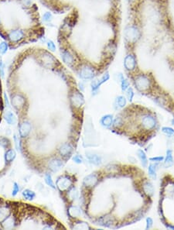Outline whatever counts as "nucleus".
Here are the masks:
<instances>
[{"label": "nucleus", "mask_w": 174, "mask_h": 230, "mask_svg": "<svg viewBox=\"0 0 174 230\" xmlns=\"http://www.w3.org/2000/svg\"><path fill=\"white\" fill-rule=\"evenodd\" d=\"M140 31L135 25H129L125 29V40L129 44H135L138 41V40L140 38Z\"/></svg>", "instance_id": "f257e3e1"}, {"label": "nucleus", "mask_w": 174, "mask_h": 230, "mask_svg": "<svg viewBox=\"0 0 174 230\" xmlns=\"http://www.w3.org/2000/svg\"><path fill=\"white\" fill-rule=\"evenodd\" d=\"M4 99H5V106L8 108L10 107V105H9V99H8V97H7V95H6L5 93H4Z\"/></svg>", "instance_id": "ea45409f"}, {"label": "nucleus", "mask_w": 174, "mask_h": 230, "mask_svg": "<svg viewBox=\"0 0 174 230\" xmlns=\"http://www.w3.org/2000/svg\"><path fill=\"white\" fill-rule=\"evenodd\" d=\"M143 191L146 194H147L149 196H151L153 194L154 192V188L153 184L149 182V181H146L145 183L143 184Z\"/></svg>", "instance_id": "6ab92c4d"}, {"label": "nucleus", "mask_w": 174, "mask_h": 230, "mask_svg": "<svg viewBox=\"0 0 174 230\" xmlns=\"http://www.w3.org/2000/svg\"><path fill=\"white\" fill-rule=\"evenodd\" d=\"M126 92H127V93H126V96H127L128 98V100L130 101V102H132V101H133V97H134V92H133V89L129 87V88L126 90Z\"/></svg>", "instance_id": "473e14b6"}, {"label": "nucleus", "mask_w": 174, "mask_h": 230, "mask_svg": "<svg viewBox=\"0 0 174 230\" xmlns=\"http://www.w3.org/2000/svg\"><path fill=\"white\" fill-rule=\"evenodd\" d=\"M164 160L163 157H151L149 158V160L152 162H161Z\"/></svg>", "instance_id": "e433bc0d"}, {"label": "nucleus", "mask_w": 174, "mask_h": 230, "mask_svg": "<svg viewBox=\"0 0 174 230\" xmlns=\"http://www.w3.org/2000/svg\"><path fill=\"white\" fill-rule=\"evenodd\" d=\"M4 64H3V60H0V77L3 78H4Z\"/></svg>", "instance_id": "58836bf2"}, {"label": "nucleus", "mask_w": 174, "mask_h": 230, "mask_svg": "<svg viewBox=\"0 0 174 230\" xmlns=\"http://www.w3.org/2000/svg\"><path fill=\"white\" fill-rule=\"evenodd\" d=\"M19 191H20V187L19 185V184L16 183V182H14V184H13V191H12V195L13 196H16Z\"/></svg>", "instance_id": "2f4dec72"}, {"label": "nucleus", "mask_w": 174, "mask_h": 230, "mask_svg": "<svg viewBox=\"0 0 174 230\" xmlns=\"http://www.w3.org/2000/svg\"><path fill=\"white\" fill-rule=\"evenodd\" d=\"M61 57L64 60V62L66 63L69 66H72L74 63V56L68 51V50H61Z\"/></svg>", "instance_id": "9b49d317"}, {"label": "nucleus", "mask_w": 174, "mask_h": 230, "mask_svg": "<svg viewBox=\"0 0 174 230\" xmlns=\"http://www.w3.org/2000/svg\"><path fill=\"white\" fill-rule=\"evenodd\" d=\"M71 212H73V214H70L72 215L73 217H78L81 215V210L76 206H71L69 209V213H71Z\"/></svg>", "instance_id": "bb28decb"}, {"label": "nucleus", "mask_w": 174, "mask_h": 230, "mask_svg": "<svg viewBox=\"0 0 174 230\" xmlns=\"http://www.w3.org/2000/svg\"><path fill=\"white\" fill-rule=\"evenodd\" d=\"M172 154H173V151L171 150H167L166 159L164 160V166L166 167H170L173 165V159Z\"/></svg>", "instance_id": "4468645a"}, {"label": "nucleus", "mask_w": 174, "mask_h": 230, "mask_svg": "<svg viewBox=\"0 0 174 230\" xmlns=\"http://www.w3.org/2000/svg\"><path fill=\"white\" fill-rule=\"evenodd\" d=\"M79 88H80V89H81V91H82L83 92L84 91V84L82 82H81V83H79Z\"/></svg>", "instance_id": "a19ab883"}, {"label": "nucleus", "mask_w": 174, "mask_h": 230, "mask_svg": "<svg viewBox=\"0 0 174 230\" xmlns=\"http://www.w3.org/2000/svg\"><path fill=\"white\" fill-rule=\"evenodd\" d=\"M44 179H45V182H46V184H47V185L50 186V188H52L53 189H55L56 188V187H55L54 185V181H53V179H52V177H51V175L50 174H46L44 176Z\"/></svg>", "instance_id": "b1692460"}, {"label": "nucleus", "mask_w": 174, "mask_h": 230, "mask_svg": "<svg viewBox=\"0 0 174 230\" xmlns=\"http://www.w3.org/2000/svg\"><path fill=\"white\" fill-rule=\"evenodd\" d=\"M73 160L74 162L79 164H81V163L83 162V158H82V157H81V155H75V156L73 157Z\"/></svg>", "instance_id": "c9c22d12"}, {"label": "nucleus", "mask_w": 174, "mask_h": 230, "mask_svg": "<svg viewBox=\"0 0 174 230\" xmlns=\"http://www.w3.org/2000/svg\"><path fill=\"white\" fill-rule=\"evenodd\" d=\"M114 107L115 109H122L124 108L126 105V99L122 95H119L116 98V99L114 101Z\"/></svg>", "instance_id": "2eb2a0df"}, {"label": "nucleus", "mask_w": 174, "mask_h": 230, "mask_svg": "<svg viewBox=\"0 0 174 230\" xmlns=\"http://www.w3.org/2000/svg\"><path fill=\"white\" fill-rule=\"evenodd\" d=\"M47 48H48L50 51H53V52H54V51L56 50V45H55L54 42L53 41V40H47Z\"/></svg>", "instance_id": "7c9ffc66"}, {"label": "nucleus", "mask_w": 174, "mask_h": 230, "mask_svg": "<svg viewBox=\"0 0 174 230\" xmlns=\"http://www.w3.org/2000/svg\"><path fill=\"white\" fill-rule=\"evenodd\" d=\"M53 19V16L51 13L50 12H47L43 14V20L44 21L45 23H50L51 22Z\"/></svg>", "instance_id": "c85d7f7f"}, {"label": "nucleus", "mask_w": 174, "mask_h": 230, "mask_svg": "<svg viewBox=\"0 0 174 230\" xmlns=\"http://www.w3.org/2000/svg\"><path fill=\"white\" fill-rule=\"evenodd\" d=\"M5 120L6 123L9 124V125H14L16 122V118H15V115L13 114L11 111H7L6 113L5 114Z\"/></svg>", "instance_id": "a211bd4d"}, {"label": "nucleus", "mask_w": 174, "mask_h": 230, "mask_svg": "<svg viewBox=\"0 0 174 230\" xmlns=\"http://www.w3.org/2000/svg\"><path fill=\"white\" fill-rule=\"evenodd\" d=\"M68 197L70 198V200H75L78 197V192L77 191V189L75 188H71L69 191V194H68Z\"/></svg>", "instance_id": "393cba45"}, {"label": "nucleus", "mask_w": 174, "mask_h": 230, "mask_svg": "<svg viewBox=\"0 0 174 230\" xmlns=\"http://www.w3.org/2000/svg\"><path fill=\"white\" fill-rule=\"evenodd\" d=\"M14 139V142H15V146H16V150H20V143H19V139L18 136L16 134H14L13 136Z\"/></svg>", "instance_id": "f704fd0d"}, {"label": "nucleus", "mask_w": 174, "mask_h": 230, "mask_svg": "<svg viewBox=\"0 0 174 230\" xmlns=\"http://www.w3.org/2000/svg\"><path fill=\"white\" fill-rule=\"evenodd\" d=\"M153 219H152L150 217L147 218V219H146V229H150V228L153 226Z\"/></svg>", "instance_id": "4c0bfd02"}, {"label": "nucleus", "mask_w": 174, "mask_h": 230, "mask_svg": "<svg viewBox=\"0 0 174 230\" xmlns=\"http://www.w3.org/2000/svg\"><path fill=\"white\" fill-rule=\"evenodd\" d=\"M110 78V75L109 74H108V72H106V73H104L103 75H102V77H101V78L99 79V83H100V84H102L103 83H104V82H106L108 79H109Z\"/></svg>", "instance_id": "72a5a7b5"}, {"label": "nucleus", "mask_w": 174, "mask_h": 230, "mask_svg": "<svg viewBox=\"0 0 174 230\" xmlns=\"http://www.w3.org/2000/svg\"><path fill=\"white\" fill-rule=\"evenodd\" d=\"M134 81H135V84L138 90H139L141 92L147 91L151 85V81L149 76L146 74H143L135 76Z\"/></svg>", "instance_id": "f03ea898"}, {"label": "nucleus", "mask_w": 174, "mask_h": 230, "mask_svg": "<svg viewBox=\"0 0 174 230\" xmlns=\"http://www.w3.org/2000/svg\"><path fill=\"white\" fill-rule=\"evenodd\" d=\"M73 152V146H71V144L68 143H65L62 144L60 147L59 148V153L61 157H64V158H69L71 154Z\"/></svg>", "instance_id": "6e6552de"}, {"label": "nucleus", "mask_w": 174, "mask_h": 230, "mask_svg": "<svg viewBox=\"0 0 174 230\" xmlns=\"http://www.w3.org/2000/svg\"><path fill=\"white\" fill-rule=\"evenodd\" d=\"M101 86V84L99 83V80H93L91 83V91L94 94H97V92L99 90V88Z\"/></svg>", "instance_id": "5701e85b"}, {"label": "nucleus", "mask_w": 174, "mask_h": 230, "mask_svg": "<svg viewBox=\"0 0 174 230\" xmlns=\"http://www.w3.org/2000/svg\"><path fill=\"white\" fill-rule=\"evenodd\" d=\"M98 182V178L95 174H90V175L87 176L84 179V185L89 188V187H93Z\"/></svg>", "instance_id": "f8f14e48"}, {"label": "nucleus", "mask_w": 174, "mask_h": 230, "mask_svg": "<svg viewBox=\"0 0 174 230\" xmlns=\"http://www.w3.org/2000/svg\"><path fill=\"white\" fill-rule=\"evenodd\" d=\"M120 83H121V89H122V92H125L128 88H129V82L128 81V80L124 78H122L121 81H120Z\"/></svg>", "instance_id": "cd10ccee"}, {"label": "nucleus", "mask_w": 174, "mask_h": 230, "mask_svg": "<svg viewBox=\"0 0 174 230\" xmlns=\"http://www.w3.org/2000/svg\"><path fill=\"white\" fill-rule=\"evenodd\" d=\"M157 164H150L149 166V175L153 180L156 179V168Z\"/></svg>", "instance_id": "412c9836"}, {"label": "nucleus", "mask_w": 174, "mask_h": 230, "mask_svg": "<svg viewBox=\"0 0 174 230\" xmlns=\"http://www.w3.org/2000/svg\"><path fill=\"white\" fill-rule=\"evenodd\" d=\"M128 1H133V0H128Z\"/></svg>", "instance_id": "79ce46f5"}, {"label": "nucleus", "mask_w": 174, "mask_h": 230, "mask_svg": "<svg viewBox=\"0 0 174 230\" xmlns=\"http://www.w3.org/2000/svg\"><path fill=\"white\" fill-rule=\"evenodd\" d=\"M9 45L5 41H3L0 44V54L4 55L8 51Z\"/></svg>", "instance_id": "a878e982"}, {"label": "nucleus", "mask_w": 174, "mask_h": 230, "mask_svg": "<svg viewBox=\"0 0 174 230\" xmlns=\"http://www.w3.org/2000/svg\"><path fill=\"white\" fill-rule=\"evenodd\" d=\"M137 154L139 158L140 159L142 165H143L144 167H146V166L148 164V160H147V157H146V154H145V152L143 151V150L139 149L138 150Z\"/></svg>", "instance_id": "aec40b11"}, {"label": "nucleus", "mask_w": 174, "mask_h": 230, "mask_svg": "<svg viewBox=\"0 0 174 230\" xmlns=\"http://www.w3.org/2000/svg\"><path fill=\"white\" fill-rule=\"evenodd\" d=\"M71 184H72V181L67 176L60 177L57 180V188H59L60 191H65V190H68Z\"/></svg>", "instance_id": "423d86ee"}, {"label": "nucleus", "mask_w": 174, "mask_h": 230, "mask_svg": "<svg viewBox=\"0 0 174 230\" xmlns=\"http://www.w3.org/2000/svg\"><path fill=\"white\" fill-rule=\"evenodd\" d=\"M24 37H25V32L20 29L13 30L9 33L7 36L9 40L13 44H17L20 42L22 40L24 39Z\"/></svg>", "instance_id": "20e7f679"}, {"label": "nucleus", "mask_w": 174, "mask_h": 230, "mask_svg": "<svg viewBox=\"0 0 174 230\" xmlns=\"http://www.w3.org/2000/svg\"><path fill=\"white\" fill-rule=\"evenodd\" d=\"M78 74H79V77L84 80H90L94 78V76L96 75V73H95V70L91 66L88 64H84L79 68Z\"/></svg>", "instance_id": "7ed1b4c3"}, {"label": "nucleus", "mask_w": 174, "mask_h": 230, "mask_svg": "<svg viewBox=\"0 0 174 230\" xmlns=\"http://www.w3.org/2000/svg\"><path fill=\"white\" fill-rule=\"evenodd\" d=\"M86 156L90 160V161L94 165H99L101 164V158L98 155H89L88 154V155H86Z\"/></svg>", "instance_id": "4be33fe9"}, {"label": "nucleus", "mask_w": 174, "mask_h": 230, "mask_svg": "<svg viewBox=\"0 0 174 230\" xmlns=\"http://www.w3.org/2000/svg\"><path fill=\"white\" fill-rule=\"evenodd\" d=\"M63 166H64L63 160L60 159H58V158H54V159L50 160L49 163H48V167L54 172L58 171Z\"/></svg>", "instance_id": "9d476101"}, {"label": "nucleus", "mask_w": 174, "mask_h": 230, "mask_svg": "<svg viewBox=\"0 0 174 230\" xmlns=\"http://www.w3.org/2000/svg\"><path fill=\"white\" fill-rule=\"evenodd\" d=\"M124 66L125 69L128 71H133L136 68L137 66V62H136V58L135 56L132 53L128 54L125 56V60H124Z\"/></svg>", "instance_id": "39448f33"}, {"label": "nucleus", "mask_w": 174, "mask_h": 230, "mask_svg": "<svg viewBox=\"0 0 174 230\" xmlns=\"http://www.w3.org/2000/svg\"><path fill=\"white\" fill-rule=\"evenodd\" d=\"M31 124L27 122V121H24L23 123H21L19 125V134L22 138H25L28 136L29 134L31 132Z\"/></svg>", "instance_id": "1a4fd4ad"}, {"label": "nucleus", "mask_w": 174, "mask_h": 230, "mask_svg": "<svg viewBox=\"0 0 174 230\" xmlns=\"http://www.w3.org/2000/svg\"><path fill=\"white\" fill-rule=\"evenodd\" d=\"M70 102L75 108H80L84 104V100L82 95L78 91H75V93L74 92L72 95L70 96Z\"/></svg>", "instance_id": "0eeeda50"}, {"label": "nucleus", "mask_w": 174, "mask_h": 230, "mask_svg": "<svg viewBox=\"0 0 174 230\" xmlns=\"http://www.w3.org/2000/svg\"><path fill=\"white\" fill-rule=\"evenodd\" d=\"M162 131L168 136H174V129L170 127H163Z\"/></svg>", "instance_id": "c756f323"}, {"label": "nucleus", "mask_w": 174, "mask_h": 230, "mask_svg": "<svg viewBox=\"0 0 174 230\" xmlns=\"http://www.w3.org/2000/svg\"><path fill=\"white\" fill-rule=\"evenodd\" d=\"M101 125L104 127L108 128L113 124V116L112 115H105L101 118L100 120Z\"/></svg>", "instance_id": "ddd939ff"}, {"label": "nucleus", "mask_w": 174, "mask_h": 230, "mask_svg": "<svg viewBox=\"0 0 174 230\" xmlns=\"http://www.w3.org/2000/svg\"><path fill=\"white\" fill-rule=\"evenodd\" d=\"M16 157V151L13 149H9L5 154V160L7 163L13 162Z\"/></svg>", "instance_id": "dca6fc26"}, {"label": "nucleus", "mask_w": 174, "mask_h": 230, "mask_svg": "<svg viewBox=\"0 0 174 230\" xmlns=\"http://www.w3.org/2000/svg\"><path fill=\"white\" fill-rule=\"evenodd\" d=\"M22 195H23L24 199L28 200V201H32V200H33V199L35 198L36 194H35L34 191H31V190H29V189H25V190H23V192H22Z\"/></svg>", "instance_id": "f3484780"}]
</instances>
